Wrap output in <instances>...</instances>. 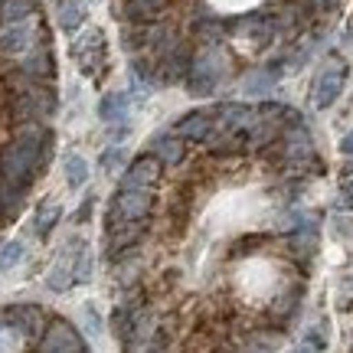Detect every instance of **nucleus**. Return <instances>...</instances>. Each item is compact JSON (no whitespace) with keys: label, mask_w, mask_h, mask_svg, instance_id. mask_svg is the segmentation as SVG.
<instances>
[{"label":"nucleus","mask_w":353,"mask_h":353,"mask_svg":"<svg viewBox=\"0 0 353 353\" xmlns=\"http://www.w3.org/2000/svg\"><path fill=\"white\" fill-rule=\"evenodd\" d=\"M52 151V131L39 121H26L20 128V134L13 138V144H7L0 151V176L10 180L17 187L30 190L33 176L50 164Z\"/></svg>","instance_id":"obj_1"},{"label":"nucleus","mask_w":353,"mask_h":353,"mask_svg":"<svg viewBox=\"0 0 353 353\" xmlns=\"http://www.w3.org/2000/svg\"><path fill=\"white\" fill-rule=\"evenodd\" d=\"M154 213V196L144 187H121L108 203L105 213V226L108 223H121V219H148Z\"/></svg>","instance_id":"obj_2"},{"label":"nucleus","mask_w":353,"mask_h":353,"mask_svg":"<svg viewBox=\"0 0 353 353\" xmlns=\"http://www.w3.org/2000/svg\"><path fill=\"white\" fill-rule=\"evenodd\" d=\"M343 85H347V63H343L341 56H330L314 79V92H311L314 108H330L334 101L341 99Z\"/></svg>","instance_id":"obj_3"},{"label":"nucleus","mask_w":353,"mask_h":353,"mask_svg":"<svg viewBox=\"0 0 353 353\" xmlns=\"http://www.w3.org/2000/svg\"><path fill=\"white\" fill-rule=\"evenodd\" d=\"M219 79H223V63H219V52H216V50H203L200 56H193V65H190V76H187L190 95H196V99L213 95V88L219 85Z\"/></svg>","instance_id":"obj_4"},{"label":"nucleus","mask_w":353,"mask_h":353,"mask_svg":"<svg viewBox=\"0 0 353 353\" xmlns=\"http://www.w3.org/2000/svg\"><path fill=\"white\" fill-rule=\"evenodd\" d=\"M39 350L43 353H85L88 343L82 341V334H79L65 317H52L46 330H43V337H39Z\"/></svg>","instance_id":"obj_5"},{"label":"nucleus","mask_w":353,"mask_h":353,"mask_svg":"<svg viewBox=\"0 0 353 353\" xmlns=\"http://www.w3.org/2000/svg\"><path fill=\"white\" fill-rule=\"evenodd\" d=\"M23 76L33 79V82H46V79L56 76V69H52V52H50V37H46L43 30H37V39H33V46L26 50Z\"/></svg>","instance_id":"obj_6"},{"label":"nucleus","mask_w":353,"mask_h":353,"mask_svg":"<svg viewBox=\"0 0 353 353\" xmlns=\"http://www.w3.org/2000/svg\"><path fill=\"white\" fill-rule=\"evenodd\" d=\"M101 52H105V33L101 30H88L85 37H79L72 43V59L79 63V69L85 76H95L101 63Z\"/></svg>","instance_id":"obj_7"},{"label":"nucleus","mask_w":353,"mask_h":353,"mask_svg":"<svg viewBox=\"0 0 353 353\" xmlns=\"http://www.w3.org/2000/svg\"><path fill=\"white\" fill-rule=\"evenodd\" d=\"M193 56H196V52L190 50V46H183V43H176L170 52H164V56L157 59V76H161V82H187Z\"/></svg>","instance_id":"obj_8"},{"label":"nucleus","mask_w":353,"mask_h":353,"mask_svg":"<svg viewBox=\"0 0 353 353\" xmlns=\"http://www.w3.org/2000/svg\"><path fill=\"white\" fill-rule=\"evenodd\" d=\"M43 321H46V314L37 304H17V307L3 311V324L26 334V337H43Z\"/></svg>","instance_id":"obj_9"},{"label":"nucleus","mask_w":353,"mask_h":353,"mask_svg":"<svg viewBox=\"0 0 353 353\" xmlns=\"http://www.w3.org/2000/svg\"><path fill=\"white\" fill-rule=\"evenodd\" d=\"M216 128V108H196L187 112L174 125V134H180L183 141H206Z\"/></svg>","instance_id":"obj_10"},{"label":"nucleus","mask_w":353,"mask_h":353,"mask_svg":"<svg viewBox=\"0 0 353 353\" xmlns=\"http://www.w3.org/2000/svg\"><path fill=\"white\" fill-rule=\"evenodd\" d=\"M108 249L121 252V249H134L144 236H148V219H121V223H108Z\"/></svg>","instance_id":"obj_11"},{"label":"nucleus","mask_w":353,"mask_h":353,"mask_svg":"<svg viewBox=\"0 0 353 353\" xmlns=\"http://www.w3.org/2000/svg\"><path fill=\"white\" fill-rule=\"evenodd\" d=\"M33 39H37V26L30 23V17H26V20H17V23L0 26V52H7V56L26 52L33 46Z\"/></svg>","instance_id":"obj_12"},{"label":"nucleus","mask_w":353,"mask_h":353,"mask_svg":"<svg viewBox=\"0 0 353 353\" xmlns=\"http://www.w3.org/2000/svg\"><path fill=\"white\" fill-rule=\"evenodd\" d=\"M161 161L154 157V154H144V157H138L134 164L125 170V176H121V183L125 187H144V190H151L154 183H157V176H161Z\"/></svg>","instance_id":"obj_13"},{"label":"nucleus","mask_w":353,"mask_h":353,"mask_svg":"<svg viewBox=\"0 0 353 353\" xmlns=\"http://www.w3.org/2000/svg\"><path fill=\"white\" fill-rule=\"evenodd\" d=\"M52 17L63 33H76L85 23V3L82 0H52Z\"/></svg>","instance_id":"obj_14"},{"label":"nucleus","mask_w":353,"mask_h":353,"mask_svg":"<svg viewBox=\"0 0 353 353\" xmlns=\"http://www.w3.org/2000/svg\"><path fill=\"white\" fill-rule=\"evenodd\" d=\"M148 151L161 161L164 167H176L183 164V138L180 134H161V138H154L151 144H148Z\"/></svg>","instance_id":"obj_15"},{"label":"nucleus","mask_w":353,"mask_h":353,"mask_svg":"<svg viewBox=\"0 0 353 353\" xmlns=\"http://www.w3.org/2000/svg\"><path fill=\"white\" fill-rule=\"evenodd\" d=\"M23 196H26L23 187H17V183H10V180L0 176V223H13V219L20 216Z\"/></svg>","instance_id":"obj_16"},{"label":"nucleus","mask_w":353,"mask_h":353,"mask_svg":"<svg viewBox=\"0 0 353 353\" xmlns=\"http://www.w3.org/2000/svg\"><path fill=\"white\" fill-rule=\"evenodd\" d=\"M161 10H164V0H125V17L128 23L134 26L154 23L161 17Z\"/></svg>","instance_id":"obj_17"},{"label":"nucleus","mask_w":353,"mask_h":353,"mask_svg":"<svg viewBox=\"0 0 353 353\" xmlns=\"http://www.w3.org/2000/svg\"><path fill=\"white\" fill-rule=\"evenodd\" d=\"M317 249V226L314 223H301V226L291 229V252L298 255V259H311Z\"/></svg>","instance_id":"obj_18"},{"label":"nucleus","mask_w":353,"mask_h":353,"mask_svg":"<svg viewBox=\"0 0 353 353\" xmlns=\"http://www.w3.org/2000/svg\"><path fill=\"white\" fill-rule=\"evenodd\" d=\"M72 262H76V259H69V252L59 255V262L52 265V272L46 275V288L56 291V294H59V291H65V288H72V285H76V272H72Z\"/></svg>","instance_id":"obj_19"},{"label":"nucleus","mask_w":353,"mask_h":353,"mask_svg":"<svg viewBox=\"0 0 353 353\" xmlns=\"http://www.w3.org/2000/svg\"><path fill=\"white\" fill-rule=\"evenodd\" d=\"M128 101H131L128 92H108V95L99 101V118L101 121H108V125L128 118Z\"/></svg>","instance_id":"obj_20"},{"label":"nucleus","mask_w":353,"mask_h":353,"mask_svg":"<svg viewBox=\"0 0 353 353\" xmlns=\"http://www.w3.org/2000/svg\"><path fill=\"white\" fill-rule=\"evenodd\" d=\"M281 69H285V63H281V59H275V63H268L265 69L252 72V79L245 82V92H249V95H265V92L275 85L278 79H281V76H278Z\"/></svg>","instance_id":"obj_21"},{"label":"nucleus","mask_w":353,"mask_h":353,"mask_svg":"<svg viewBox=\"0 0 353 353\" xmlns=\"http://www.w3.org/2000/svg\"><path fill=\"white\" fill-rule=\"evenodd\" d=\"M33 13H37V0H3V7H0V26L26 20Z\"/></svg>","instance_id":"obj_22"},{"label":"nucleus","mask_w":353,"mask_h":353,"mask_svg":"<svg viewBox=\"0 0 353 353\" xmlns=\"http://www.w3.org/2000/svg\"><path fill=\"white\" fill-rule=\"evenodd\" d=\"M59 216H63V206L59 203H43L37 210V219H33V226H37V236H50L56 223H59Z\"/></svg>","instance_id":"obj_23"},{"label":"nucleus","mask_w":353,"mask_h":353,"mask_svg":"<svg viewBox=\"0 0 353 353\" xmlns=\"http://www.w3.org/2000/svg\"><path fill=\"white\" fill-rule=\"evenodd\" d=\"M65 183L69 187H82L88 180V164L79 157V154H65Z\"/></svg>","instance_id":"obj_24"},{"label":"nucleus","mask_w":353,"mask_h":353,"mask_svg":"<svg viewBox=\"0 0 353 353\" xmlns=\"http://www.w3.org/2000/svg\"><path fill=\"white\" fill-rule=\"evenodd\" d=\"M23 259V242H3L0 245V272H10Z\"/></svg>","instance_id":"obj_25"},{"label":"nucleus","mask_w":353,"mask_h":353,"mask_svg":"<svg viewBox=\"0 0 353 353\" xmlns=\"http://www.w3.org/2000/svg\"><path fill=\"white\" fill-rule=\"evenodd\" d=\"M125 157H128V151L125 148H108V151L101 154V170H105V174H114V170H118V167L125 164Z\"/></svg>","instance_id":"obj_26"},{"label":"nucleus","mask_w":353,"mask_h":353,"mask_svg":"<svg viewBox=\"0 0 353 353\" xmlns=\"http://www.w3.org/2000/svg\"><path fill=\"white\" fill-rule=\"evenodd\" d=\"M196 33H200L203 39H219V37H226V23H219V20H200L196 23Z\"/></svg>","instance_id":"obj_27"},{"label":"nucleus","mask_w":353,"mask_h":353,"mask_svg":"<svg viewBox=\"0 0 353 353\" xmlns=\"http://www.w3.org/2000/svg\"><path fill=\"white\" fill-rule=\"evenodd\" d=\"M337 210L341 213H350L353 210V174H350V180L341 187V196H337Z\"/></svg>","instance_id":"obj_28"},{"label":"nucleus","mask_w":353,"mask_h":353,"mask_svg":"<svg viewBox=\"0 0 353 353\" xmlns=\"http://www.w3.org/2000/svg\"><path fill=\"white\" fill-rule=\"evenodd\" d=\"M334 232H337V239H353V223L350 219H334Z\"/></svg>","instance_id":"obj_29"},{"label":"nucleus","mask_w":353,"mask_h":353,"mask_svg":"<svg viewBox=\"0 0 353 353\" xmlns=\"http://www.w3.org/2000/svg\"><path fill=\"white\" fill-rule=\"evenodd\" d=\"M92 203H95V200H92V196H88V200L82 203V210H79V213H76V219H79V223H85L88 216H92Z\"/></svg>","instance_id":"obj_30"},{"label":"nucleus","mask_w":353,"mask_h":353,"mask_svg":"<svg viewBox=\"0 0 353 353\" xmlns=\"http://www.w3.org/2000/svg\"><path fill=\"white\" fill-rule=\"evenodd\" d=\"M341 154H347V157H350V154H353V131H350V134H347V138L341 141Z\"/></svg>","instance_id":"obj_31"},{"label":"nucleus","mask_w":353,"mask_h":353,"mask_svg":"<svg viewBox=\"0 0 353 353\" xmlns=\"http://www.w3.org/2000/svg\"><path fill=\"white\" fill-rule=\"evenodd\" d=\"M347 174H353V154L347 157Z\"/></svg>","instance_id":"obj_32"},{"label":"nucleus","mask_w":353,"mask_h":353,"mask_svg":"<svg viewBox=\"0 0 353 353\" xmlns=\"http://www.w3.org/2000/svg\"><path fill=\"white\" fill-rule=\"evenodd\" d=\"M350 43H353V20H350Z\"/></svg>","instance_id":"obj_33"},{"label":"nucleus","mask_w":353,"mask_h":353,"mask_svg":"<svg viewBox=\"0 0 353 353\" xmlns=\"http://www.w3.org/2000/svg\"><path fill=\"white\" fill-rule=\"evenodd\" d=\"M0 327H3V317H0Z\"/></svg>","instance_id":"obj_34"},{"label":"nucleus","mask_w":353,"mask_h":353,"mask_svg":"<svg viewBox=\"0 0 353 353\" xmlns=\"http://www.w3.org/2000/svg\"><path fill=\"white\" fill-rule=\"evenodd\" d=\"M0 7H3V0H0Z\"/></svg>","instance_id":"obj_35"}]
</instances>
